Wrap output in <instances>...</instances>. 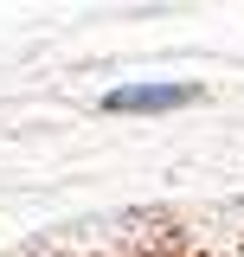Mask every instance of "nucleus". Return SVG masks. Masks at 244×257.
Wrapping results in <instances>:
<instances>
[{"instance_id": "obj_1", "label": "nucleus", "mask_w": 244, "mask_h": 257, "mask_svg": "<svg viewBox=\"0 0 244 257\" xmlns=\"http://www.w3.org/2000/svg\"><path fill=\"white\" fill-rule=\"evenodd\" d=\"M109 109H180V103H193V90L186 84H122V90L103 96Z\"/></svg>"}]
</instances>
